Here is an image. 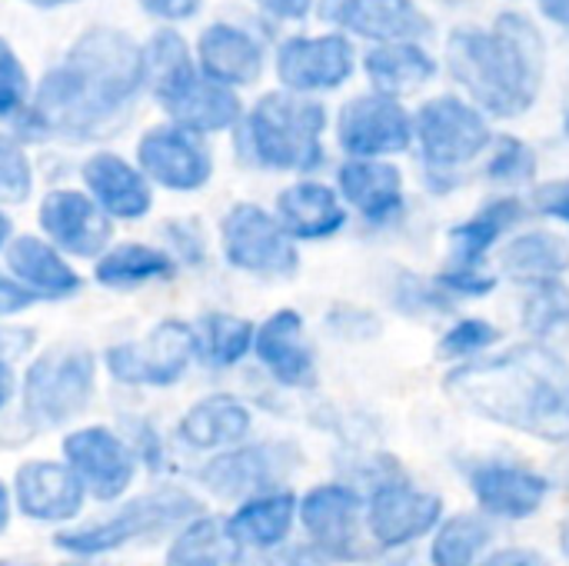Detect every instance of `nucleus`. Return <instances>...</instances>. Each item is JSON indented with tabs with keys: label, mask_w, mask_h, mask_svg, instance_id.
<instances>
[{
	"label": "nucleus",
	"mask_w": 569,
	"mask_h": 566,
	"mask_svg": "<svg viewBox=\"0 0 569 566\" xmlns=\"http://www.w3.org/2000/svg\"><path fill=\"white\" fill-rule=\"evenodd\" d=\"M567 137H569V110H567Z\"/></svg>",
	"instance_id": "57"
},
{
	"label": "nucleus",
	"mask_w": 569,
	"mask_h": 566,
	"mask_svg": "<svg viewBox=\"0 0 569 566\" xmlns=\"http://www.w3.org/2000/svg\"><path fill=\"white\" fill-rule=\"evenodd\" d=\"M490 544V527L477 514H460L433 540V564L437 566H470L477 554Z\"/></svg>",
	"instance_id": "37"
},
{
	"label": "nucleus",
	"mask_w": 569,
	"mask_h": 566,
	"mask_svg": "<svg viewBox=\"0 0 569 566\" xmlns=\"http://www.w3.org/2000/svg\"><path fill=\"white\" fill-rule=\"evenodd\" d=\"M470 490L480 500V507L493 517H507V520H527L533 517L547 494L550 484L527 470V467H513V464H500V460H483L473 464L467 470Z\"/></svg>",
	"instance_id": "24"
},
{
	"label": "nucleus",
	"mask_w": 569,
	"mask_h": 566,
	"mask_svg": "<svg viewBox=\"0 0 569 566\" xmlns=\"http://www.w3.org/2000/svg\"><path fill=\"white\" fill-rule=\"evenodd\" d=\"M250 430H253V414L240 397L210 394L180 414L173 437L190 454H213L217 457V454H227L233 447H243Z\"/></svg>",
	"instance_id": "22"
},
{
	"label": "nucleus",
	"mask_w": 569,
	"mask_h": 566,
	"mask_svg": "<svg viewBox=\"0 0 569 566\" xmlns=\"http://www.w3.org/2000/svg\"><path fill=\"white\" fill-rule=\"evenodd\" d=\"M540 10H543L553 23L569 27V0H540Z\"/></svg>",
	"instance_id": "53"
},
{
	"label": "nucleus",
	"mask_w": 569,
	"mask_h": 566,
	"mask_svg": "<svg viewBox=\"0 0 569 566\" xmlns=\"http://www.w3.org/2000/svg\"><path fill=\"white\" fill-rule=\"evenodd\" d=\"M120 434L127 437V444L133 447L143 474H163L167 470V447H163V437H160V427L143 417V414H127L123 424H120Z\"/></svg>",
	"instance_id": "40"
},
{
	"label": "nucleus",
	"mask_w": 569,
	"mask_h": 566,
	"mask_svg": "<svg viewBox=\"0 0 569 566\" xmlns=\"http://www.w3.org/2000/svg\"><path fill=\"white\" fill-rule=\"evenodd\" d=\"M283 447L273 444H243L227 454L210 457L200 470L197 480L207 494L220 500H250L257 494L277 490L273 484L283 477Z\"/></svg>",
	"instance_id": "20"
},
{
	"label": "nucleus",
	"mask_w": 569,
	"mask_h": 566,
	"mask_svg": "<svg viewBox=\"0 0 569 566\" xmlns=\"http://www.w3.org/2000/svg\"><path fill=\"white\" fill-rule=\"evenodd\" d=\"M230 554L233 544L227 537L223 520L200 514L167 544L163 566H227Z\"/></svg>",
	"instance_id": "35"
},
{
	"label": "nucleus",
	"mask_w": 569,
	"mask_h": 566,
	"mask_svg": "<svg viewBox=\"0 0 569 566\" xmlns=\"http://www.w3.org/2000/svg\"><path fill=\"white\" fill-rule=\"evenodd\" d=\"M273 70L280 87L300 97L337 90L353 73V47L343 33L287 37L277 47Z\"/></svg>",
	"instance_id": "17"
},
{
	"label": "nucleus",
	"mask_w": 569,
	"mask_h": 566,
	"mask_svg": "<svg viewBox=\"0 0 569 566\" xmlns=\"http://www.w3.org/2000/svg\"><path fill=\"white\" fill-rule=\"evenodd\" d=\"M497 330L487 320H460L447 330V337L440 340V354L443 357H473L487 347L497 344Z\"/></svg>",
	"instance_id": "43"
},
{
	"label": "nucleus",
	"mask_w": 569,
	"mask_h": 566,
	"mask_svg": "<svg viewBox=\"0 0 569 566\" xmlns=\"http://www.w3.org/2000/svg\"><path fill=\"white\" fill-rule=\"evenodd\" d=\"M440 287H447L450 294H463V297H483V294H490L493 287H497V280L490 277V274H483V270H447V274H440Z\"/></svg>",
	"instance_id": "47"
},
{
	"label": "nucleus",
	"mask_w": 569,
	"mask_h": 566,
	"mask_svg": "<svg viewBox=\"0 0 569 566\" xmlns=\"http://www.w3.org/2000/svg\"><path fill=\"white\" fill-rule=\"evenodd\" d=\"M340 193L370 224H390L403 214V177L383 160H350L340 167Z\"/></svg>",
	"instance_id": "30"
},
{
	"label": "nucleus",
	"mask_w": 569,
	"mask_h": 566,
	"mask_svg": "<svg viewBox=\"0 0 569 566\" xmlns=\"http://www.w3.org/2000/svg\"><path fill=\"white\" fill-rule=\"evenodd\" d=\"M220 254H223L230 270L247 274V277H260V280L293 277L300 267L297 244L287 237L280 220L250 200L233 203L223 214Z\"/></svg>",
	"instance_id": "10"
},
{
	"label": "nucleus",
	"mask_w": 569,
	"mask_h": 566,
	"mask_svg": "<svg viewBox=\"0 0 569 566\" xmlns=\"http://www.w3.org/2000/svg\"><path fill=\"white\" fill-rule=\"evenodd\" d=\"M447 390L473 414L530 437L569 440V364L547 347L527 344L460 367Z\"/></svg>",
	"instance_id": "2"
},
{
	"label": "nucleus",
	"mask_w": 569,
	"mask_h": 566,
	"mask_svg": "<svg viewBox=\"0 0 569 566\" xmlns=\"http://www.w3.org/2000/svg\"><path fill=\"white\" fill-rule=\"evenodd\" d=\"M0 260L33 304H70L83 294V274L77 264L40 234H17Z\"/></svg>",
	"instance_id": "18"
},
{
	"label": "nucleus",
	"mask_w": 569,
	"mask_h": 566,
	"mask_svg": "<svg viewBox=\"0 0 569 566\" xmlns=\"http://www.w3.org/2000/svg\"><path fill=\"white\" fill-rule=\"evenodd\" d=\"M367 77L373 80L377 93L400 100L403 93L420 90L427 80H433L437 63L417 40H397L380 43L367 53Z\"/></svg>",
	"instance_id": "32"
},
{
	"label": "nucleus",
	"mask_w": 569,
	"mask_h": 566,
	"mask_svg": "<svg viewBox=\"0 0 569 566\" xmlns=\"http://www.w3.org/2000/svg\"><path fill=\"white\" fill-rule=\"evenodd\" d=\"M323 103L290 90H270L243 110L233 143L240 157L260 170L310 173L323 163Z\"/></svg>",
	"instance_id": "6"
},
{
	"label": "nucleus",
	"mask_w": 569,
	"mask_h": 566,
	"mask_svg": "<svg viewBox=\"0 0 569 566\" xmlns=\"http://www.w3.org/2000/svg\"><path fill=\"white\" fill-rule=\"evenodd\" d=\"M537 170V160H533V150L517 140V137H503L487 163V177L493 180H503V183H520L527 177H533Z\"/></svg>",
	"instance_id": "41"
},
{
	"label": "nucleus",
	"mask_w": 569,
	"mask_h": 566,
	"mask_svg": "<svg viewBox=\"0 0 569 566\" xmlns=\"http://www.w3.org/2000/svg\"><path fill=\"white\" fill-rule=\"evenodd\" d=\"M20 3H27L33 10H63V7H77L83 0H20Z\"/></svg>",
	"instance_id": "55"
},
{
	"label": "nucleus",
	"mask_w": 569,
	"mask_h": 566,
	"mask_svg": "<svg viewBox=\"0 0 569 566\" xmlns=\"http://www.w3.org/2000/svg\"><path fill=\"white\" fill-rule=\"evenodd\" d=\"M17 237V227H13V217H10V210L7 207H0V257H3V250L10 247V240Z\"/></svg>",
	"instance_id": "54"
},
{
	"label": "nucleus",
	"mask_w": 569,
	"mask_h": 566,
	"mask_svg": "<svg viewBox=\"0 0 569 566\" xmlns=\"http://www.w3.org/2000/svg\"><path fill=\"white\" fill-rule=\"evenodd\" d=\"M80 187L113 224H143L153 214L157 190L133 157L97 147L80 160Z\"/></svg>",
	"instance_id": "15"
},
{
	"label": "nucleus",
	"mask_w": 569,
	"mask_h": 566,
	"mask_svg": "<svg viewBox=\"0 0 569 566\" xmlns=\"http://www.w3.org/2000/svg\"><path fill=\"white\" fill-rule=\"evenodd\" d=\"M133 160L153 190L200 193L213 180V150L207 137H197L170 120L150 123L137 137Z\"/></svg>",
	"instance_id": "11"
},
{
	"label": "nucleus",
	"mask_w": 569,
	"mask_h": 566,
	"mask_svg": "<svg viewBox=\"0 0 569 566\" xmlns=\"http://www.w3.org/2000/svg\"><path fill=\"white\" fill-rule=\"evenodd\" d=\"M37 304H33V297L7 274V267L0 264V324H7V320H17V317H23V314H30Z\"/></svg>",
	"instance_id": "46"
},
{
	"label": "nucleus",
	"mask_w": 569,
	"mask_h": 566,
	"mask_svg": "<svg viewBox=\"0 0 569 566\" xmlns=\"http://www.w3.org/2000/svg\"><path fill=\"white\" fill-rule=\"evenodd\" d=\"M147 97L143 40L117 23H87L33 87L30 110L3 127L23 147L103 143L127 130Z\"/></svg>",
	"instance_id": "1"
},
{
	"label": "nucleus",
	"mask_w": 569,
	"mask_h": 566,
	"mask_svg": "<svg viewBox=\"0 0 569 566\" xmlns=\"http://www.w3.org/2000/svg\"><path fill=\"white\" fill-rule=\"evenodd\" d=\"M10 494H13L17 517L37 527H53V530H67L80 524L90 504L80 477L60 457L23 460L13 470Z\"/></svg>",
	"instance_id": "13"
},
{
	"label": "nucleus",
	"mask_w": 569,
	"mask_h": 566,
	"mask_svg": "<svg viewBox=\"0 0 569 566\" xmlns=\"http://www.w3.org/2000/svg\"><path fill=\"white\" fill-rule=\"evenodd\" d=\"M67 566H93V564H80V560H73V564H67Z\"/></svg>",
	"instance_id": "56"
},
{
	"label": "nucleus",
	"mask_w": 569,
	"mask_h": 566,
	"mask_svg": "<svg viewBox=\"0 0 569 566\" xmlns=\"http://www.w3.org/2000/svg\"><path fill=\"white\" fill-rule=\"evenodd\" d=\"M523 324H527L533 334H540V337H547V334H553V330L567 327L569 324L567 287H560L557 280H553V284H540V287H533V294H530V297H527V304H523Z\"/></svg>",
	"instance_id": "39"
},
{
	"label": "nucleus",
	"mask_w": 569,
	"mask_h": 566,
	"mask_svg": "<svg viewBox=\"0 0 569 566\" xmlns=\"http://www.w3.org/2000/svg\"><path fill=\"white\" fill-rule=\"evenodd\" d=\"M533 200H537V210H540L543 217H557V220L569 224V180L543 183V187L537 190Z\"/></svg>",
	"instance_id": "48"
},
{
	"label": "nucleus",
	"mask_w": 569,
	"mask_h": 566,
	"mask_svg": "<svg viewBox=\"0 0 569 566\" xmlns=\"http://www.w3.org/2000/svg\"><path fill=\"white\" fill-rule=\"evenodd\" d=\"M143 60L147 97L157 103L163 120L197 137L237 130L247 110L240 93L200 73L193 43L177 27H157L143 40Z\"/></svg>",
	"instance_id": "4"
},
{
	"label": "nucleus",
	"mask_w": 569,
	"mask_h": 566,
	"mask_svg": "<svg viewBox=\"0 0 569 566\" xmlns=\"http://www.w3.org/2000/svg\"><path fill=\"white\" fill-rule=\"evenodd\" d=\"M37 340H40V334L27 324H10V320L0 324V360L10 367L27 364L37 354Z\"/></svg>",
	"instance_id": "44"
},
{
	"label": "nucleus",
	"mask_w": 569,
	"mask_h": 566,
	"mask_svg": "<svg viewBox=\"0 0 569 566\" xmlns=\"http://www.w3.org/2000/svg\"><path fill=\"white\" fill-rule=\"evenodd\" d=\"M483 566H550V564H547L540 554H533V550H517V547H510V550H497V554H490Z\"/></svg>",
	"instance_id": "50"
},
{
	"label": "nucleus",
	"mask_w": 569,
	"mask_h": 566,
	"mask_svg": "<svg viewBox=\"0 0 569 566\" xmlns=\"http://www.w3.org/2000/svg\"><path fill=\"white\" fill-rule=\"evenodd\" d=\"M443 504L433 494H423L410 484H383L373 490L367 520L370 534L377 537L380 547H407L430 534L440 524Z\"/></svg>",
	"instance_id": "23"
},
{
	"label": "nucleus",
	"mask_w": 569,
	"mask_h": 566,
	"mask_svg": "<svg viewBox=\"0 0 569 566\" xmlns=\"http://www.w3.org/2000/svg\"><path fill=\"white\" fill-rule=\"evenodd\" d=\"M197 360L213 370H230L253 354L257 327L237 314L210 310L197 320Z\"/></svg>",
	"instance_id": "34"
},
{
	"label": "nucleus",
	"mask_w": 569,
	"mask_h": 566,
	"mask_svg": "<svg viewBox=\"0 0 569 566\" xmlns=\"http://www.w3.org/2000/svg\"><path fill=\"white\" fill-rule=\"evenodd\" d=\"M197 364V330L180 317L153 324L133 340L110 344L100 367L110 384L123 390H170Z\"/></svg>",
	"instance_id": "8"
},
{
	"label": "nucleus",
	"mask_w": 569,
	"mask_h": 566,
	"mask_svg": "<svg viewBox=\"0 0 569 566\" xmlns=\"http://www.w3.org/2000/svg\"><path fill=\"white\" fill-rule=\"evenodd\" d=\"M163 250L180 264V267H193V264H203L207 257V240H203V230L193 224V220H170L163 224Z\"/></svg>",
	"instance_id": "42"
},
{
	"label": "nucleus",
	"mask_w": 569,
	"mask_h": 566,
	"mask_svg": "<svg viewBox=\"0 0 569 566\" xmlns=\"http://www.w3.org/2000/svg\"><path fill=\"white\" fill-rule=\"evenodd\" d=\"M337 140L353 160L390 157L410 147L413 117L400 107V100L383 93H367L340 110Z\"/></svg>",
	"instance_id": "16"
},
{
	"label": "nucleus",
	"mask_w": 569,
	"mask_h": 566,
	"mask_svg": "<svg viewBox=\"0 0 569 566\" xmlns=\"http://www.w3.org/2000/svg\"><path fill=\"white\" fill-rule=\"evenodd\" d=\"M297 517L300 500L290 490H267L250 500H240V507L223 520V527L233 547L273 550L290 537Z\"/></svg>",
	"instance_id": "29"
},
{
	"label": "nucleus",
	"mask_w": 569,
	"mask_h": 566,
	"mask_svg": "<svg viewBox=\"0 0 569 566\" xmlns=\"http://www.w3.org/2000/svg\"><path fill=\"white\" fill-rule=\"evenodd\" d=\"M37 234L73 264H93L113 247L117 224L83 187H50L37 200Z\"/></svg>",
	"instance_id": "12"
},
{
	"label": "nucleus",
	"mask_w": 569,
	"mask_h": 566,
	"mask_svg": "<svg viewBox=\"0 0 569 566\" xmlns=\"http://www.w3.org/2000/svg\"><path fill=\"white\" fill-rule=\"evenodd\" d=\"M253 357L280 387L313 384V354L303 337V317L297 310H277L257 327Z\"/></svg>",
	"instance_id": "26"
},
{
	"label": "nucleus",
	"mask_w": 569,
	"mask_h": 566,
	"mask_svg": "<svg viewBox=\"0 0 569 566\" xmlns=\"http://www.w3.org/2000/svg\"><path fill=\"white\" fill-rule=\"evenodd\" d=\"M360 494L343 484L313 487L300 500V524L313 547L333 560H353L360 554Z\"/></svg>",
	"instance_id": "21"
},
{
	"label": "nucleus",
	"mask_w": 569,
	"mask_h": 566,
	"mask_svg": "<svg viewBox=\"0 0 569 566\" xmlns=\"http://www.w3.org/2000/svg\"><path fill=\"white\" fill-rule=\"evenodd\" d=\"M273 20H303L313 10V0H253Z\"/></svg>",
	"instance_id": "49"
},
{
	"label": "nucleus",
	"mask_w": 569,
	"mask_h": 566,
	"mask_svg": "<svg viewBox=\"0 0 569 566\" xmlns=\"http://www.w3.org/2000/svg\"><path fill=\"white\" fill-rule=\"evenodd\" d=\"M413 137L420 140L423 160L437 170H450L470 163L493 140L483 113L460 97L427 100L413 120Z\"/></svg>",
	"instance_id": "14"
},
{
	"label": "nucleus",
	"mask_w": 569,
	"mask_h": 566,
	"mask_svg": "<svg viewBox=\"0 0 569 566\" xmlns=\"http://www.w3.org/2000/svg\"><path fill=\"white\" fill-rule=\"evenodd\" d=\"M523 217V203L517 197H500L477 210L470 220L457 224L450 230V250H453V270H480L493 244Z\"/></svg>",
	"instance_id": "31"
},
{
	"label": "nucleus",
	"mask_w": 569,
	"mask_h": 566,
	"mask_svg": "<svg viewBox=\"0 0 569 566\" xmlns=\"http://www.w3.org/2000/svg\"><path fill=\"white\" fill-rule=\"evenodd\" d=\"M500 267L510 280L520 284H553L563 270H569V244L547 230L523 234L507 244V250L500 254Z\"/></svg>",
	"instance_id": "33"
},
{
	"label": "nucleus",
	"mask_w": 569,
	"mask_h": 566,
	"mask_svg": "<svg viewBox=\"0 0 569 566\" xmlns=\"http://www.w3.org/2000/svg\"><path fill=\"white\" fill-rule=\"evenodd\" d=\"M447 63L467 93L497 117L527 113L543 83V43L520 13H503L490 30H453Z\"/></svg>",
	"instance_id": "3"
},
{
	"label": "nucleus",
	"mask_w": 569,
	"mask_h": 566,
	"mask_svg": "<svg viewBox=\"0 0 569 566\" xmlns=\"http://www.w3.org/2000/svg\"><path fill=\"white\" fill-rule=\"evenodd\" d=\"M137 7L157 27H180V23L193 20L203 10V0H137Z\"/></svg>",
	"instance_id": "45"
},
{
	"label": "nucleus",
	"mask_w": 569,
	"mask_h": 566,
	"mask_svg": "<svg viewBox=\"0 0 569 566\" xmlns=\"http://www.w3.org/2000/svg\"><path fill=\"white\" fill-rule=\"evenodd\" d=\"M60 460L80 477L90 504L113 507L137 490L143 467L120 434L110 424H77L60 437Z\"/></svg>",
	"instance_id": "9"
},
{
	"label": "nucleus",
	"mask_w": 569,
	"mask_h": 566,
	"mask_svg": "<svg viewBox=\"0 0 569 566\" xmlns=\"http://www.w3.org/2000/svg\"><path fill=\"white\" fill-rule=\"evenodd\" d=\"M323 13L337 27H347L350 33H360L380 43L417 40L430 30L423 13L407 0H327Z\"/></svg>",
	"instance_id": "28"
},
{
	"label": "nucleus",
	"mask_w": 569,
	"mask_h": 566,
	"mask_svg": "<svg viewBox=\"0 0 569 566\" xmlns=\"http://www.w3.org/2000/svg\"><path fill=\"white\" fill-rule=\"evenodd\" d=\"M37 190V167L30 147L0 127V207H23Z\"/></svg>",
	"instance_id": "38"
},
{
	"label": "nucleus",
	"mask_w": 569,
	"mask_h": 566,
	"mask_svg": "<svg viewBox=\"0 0 569 566\" xmlns=\"http://www.w3.org/2000/svg\"><path fill=\"white\" fill-rule=\"evenodd\" d=\"M203 514V504L193 490L180 484H157L150 490L130 494L113 504L107 514L80 520L67 530H57L53 547L80 564H93L130 547H150L173 540L190 520Z\"/></svg>",
	"instance_id": "5"
},
{
	"label": "nucleus",
	"mask_w": 569,
	"mask_h": 566,
	"mask_svg": "<svg viewBox=\"0 0 569 566\" xmlns=\"http://www.w3.org/2000/svg\"><path fill=\"white\" fill-rule=\"evenodd\" d=\"M563 474H567V480H569V467H563Z\"/></svg>",
	"instance_id": "58"
},
{
	"label": "nucleus",
	"mask_w": 569,
	"mask_h": 566,
	"mask_svg": "<svg viewBox=\"0 0 569 566\" xmlns=\"http://www.w3.org/2000/svg\"><path fill=\"white\" fill-rule=\"evenodd\" d=\"M17 394H20V374L17 367L0 360V417L17 404Z\"/></svg>",
	"instance_id": "51"
},
{
	"label": "nucleus",
	"mask_w": 569,
	"mask_h": 566,
	"mask_svg": "<svg viewBox=\"0 0 569 566\" xmlns=\"http://www.w3.org/2000/svg\"><path fill=\"white\" fill-rule=\"evenodd\" d=\"M193 57L203 77L230 90L253 87L267 67L263 43L233 20H210L193 40Z\"/></svg>",
	"instance_id": "19"
},
{
	"label": "nucleus",
	"mask_w": 569,
	"mask_h": 566,
	"mask_svg": "<svg viewBox=\"0 0 569 566\" xmlns=\"http://www.w3.org/2000/svg\"><path fill=\"white\" fill-rule=\"evenodd\" d=\"M273 217L280 220V227L287 230V237L293 244L297 240H303V244L327 240L347 224V210H343L337 190H330L327 183H317V180H300V183L283 187L277 193Z\"/></svg>",
	"instance_id": "27"
},
{
	"label": "nucleus",
	"mask_w": 569,
	"mask_h": 566,
	"mask_svg": "<svg viewBox=\"0 0 569 566\" xmlns=\"http://www.w3.org/2000/svg\"><path fill=\"white\" fill-rule=\"evenodd\" d=\"M100 354L87 344H53L37 350L20 374L17 410L30 434H67L100 394Z\"/></svg>",
	"instance_id": "7"
},
{
	"label": "nucleus",
	"mask_w": 569,
	"mask_h": 566,
	"mask_svg": "<svg viewBox=\"0 0 569 566\" xmlns=\"http://www.w3.org/2000/svg\"><path fill=\"white\" fill-rule=\"evenodd\" d=\"M33 87H37V80L30 77L27 60L10 43V37L0 33V123L3 127L17 123L30 110Z\"/></svg>",
	"instance_id": "36"
},
{
	"label": "nucleus",
	"mask_w": 569,
	"mask_h": 566,
	"mask_svg": "<svg viewBox=\"0 0 569 566\" xmlns=\"http://www.w3.org/2000/svg\"><path fill=\"white\" fill-rule=\"evenodd\" d=\"M180 274V264L147 240H113V247L90 264V280L110 294H137L157 284H170Z\"/></svg>",
	"instance_id": "25"
},
{
	"label": "nucleus",
	"mask_w": 569,
	"mask_h": 566,
	"mask_svg": "<svg viewBox=\"0 0 569 566\" xmlns=\"http://www.w3.org/2000/svg\"><path fill=\"white\" fill-rule=\"evenodd\" d=\"M13 494H10V484L0 477V537L10 530V524H13Z\"/></svg>",
	"instance_id": "52"
}]
</instances>
